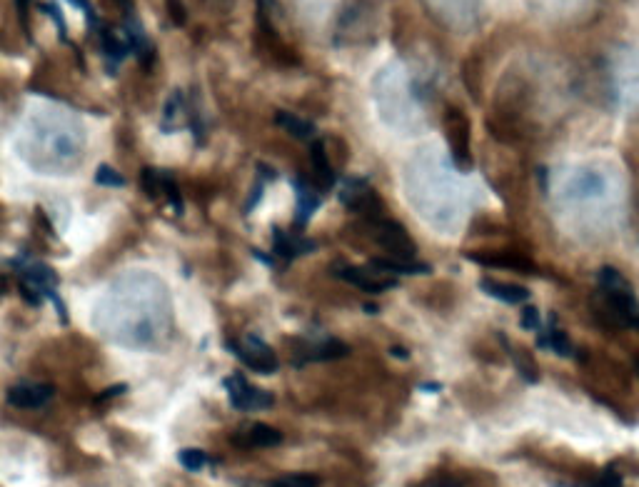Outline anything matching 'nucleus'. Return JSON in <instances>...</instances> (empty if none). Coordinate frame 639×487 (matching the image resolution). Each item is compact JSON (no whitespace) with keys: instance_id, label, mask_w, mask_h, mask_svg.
<instances>
[{"instance_id":"obj_1","label":"nucleus","mask_w":639,"mask_h":487,"mask_svg":"<svg viewBox=\"0 0 639 487\" xmlns=\"http://www.w3.org/2000/svg\"><path fill=\"white\" fill-rule=\"evenodd\" d=\"M597 315L602 323H610L615 328L639 330V300L630 280L615 268H602L597 273V295H595Z\"/></svg>"},{"instance_id":"obj_2","label":"nucleus","mask_w":639,"mask_h":487,"mask_svg":"<svg viewBox=\"0 0 639 487\" xmlns=\"http://www.w3.org/2000/svg\"><path fill=\"white\" fill-rule=\"evenodd\" d=\"M225 350L233 353L235 358L245 365V368H250L258 375H273L280 370V360L278 355H275V350L270 348L263 338H258V335L253 333L245 335L240 343L238 340H228V343H225Z\"/></svg>"},{"instance_id":"obj_3","label":"nucleus","mask_w":639,"mask_h":487,"mask_svg":"<svg viewBox=\"0 0 639 487\" xmlns=\"http://www.w3.org/2000/svg\"><path fill=\"white\" fill-rule=\"evenodd\" d=\"M223 388L228 393L230 405H233L238 413H263L275 405V395L268 390L258 388V385H250L243 378V373H230L223 378Z\"/></svg>"},{"instance_id":"obj_4","label":"nucleus","mask_w":639,"mask_h":487,"mask_svg":"<svg viewBox=\"0 0 639 487\" xmlns=\"http://www.w3.org/2000/svg\"><path fill=\"white\" fill-rule=\"evenodd\" d=\"M370 225H372V235H375V240L387 250V253H390V258H397V260L417 258V248L415 243H412L410 233H407L397 220L380 215V218L370 220Z\"/></svg>"},{"instance_id":"obj_5","label":"nucleus","mask_w":639,"mask_h":487,"mask_svg":"<svg viewBox=\"0 0 639 487\" xmlns=\"http://www.w3.org/2000/svg\"><path fill=\"white\" fill-rule=\"evenodd\" d=\"M350 353L342 340L337 338H322V340H295L293 343V365L303 368L308 363H330V360H340Z\"/></svg>"},{"instance_id":"obj_6","label":"nucleus","mask_w":639,"mask_h":487,"mask_svg":"<svg viewBox=\"0 0 639 487\" xmlns=\"http://www.w3.org/2000/svg\"><path fill=\"white\" fill-rule=\"evenodd\" d=\"M330 273L335 275V278L345 280V283L355 285V288L362 290V293H370V295L397 288V280L392 278V275L380 273V270L375 268H355V265L340 263V265H332Z\"/></svg>"},{"instance_id":"obj_7","label":"nucleus","mask_w":639,"mask_h":487,"mask_svg":"<svg viewBox=\"0 0 639 487\" xmlns=\"http://www.w3.org/2000/svg\"><path fill=\"white\" fill-rule=\"evenodd\" d=\"M447 135H450V148L455 155V163L462 170L472 168V155H470V125L462 110L452 108L447 113Z\"/></svg>"},{"instance_id":"obj_8","label":"nucleus","mask_w":639,"mask_h":487,"mask_svg":"<svg viewBox=\"0 0 639 487\" xmlns=\"http://www.w3.org/2000/svg\"><path fill=\"white\" fill-rule=\"evenodd\" d=\"M53 395H55L53 385L18 383V385H13V388H8L5 400H8V405H13V408L38 410V408H43V405H48Z\"/></svg>"},{"instance_id":"obj_9","label":"nucleus","mask_w":639,"mask_h":487,"mask_svg":"<svg viewBox=\"0 0 639 487\" xmlns=\"http://www.w3.org/2000/svg\"><path fill=\"white\" fill-rule=\"evenodd\" d=\"M290 185H293L295 190V228L303 230L305 225L310 223V218L318 213V208L322 205V195L313 185L305 183L303 178H293Z\"/></svg>"},{"instance_id":"obj_10","label":"nucleus","mask_w":639,"mask_h":487,"mask_svg":"<svg viewBox=\"0 0 639 487\" xmlns=\"http://www.w3.org/2000/svg\"><path fill=\"white\" fill-rule=\"evenodd\" d=\"M318 250V243L308 238H295L293 233H285L283 228L275 225L273 228V255L275 258L285 260V263H293L300 255H308Z\"/></svg>"},{"instance_id":"obj_11","label":"nucleus","mask_w":639,"mask_h":487,"mask_svg":"<svg viewBox=\"0 0 639 487\" xmlns=\"http://www.w3.org/2000/svg\"><path fill=\"white\" fill-rule=\"evenodd\" d=\"M537 345L545 350H552L560 358H572L575 355V345H572L570 335L560 328V320L555 313H550V318L545 320V328L537 333Z\"/></svg>"},{"instance_id":"obj_12","label":"nucleus","mask_w":639,"mask_h":487,"mask_svg":"<svg viewBox=\"0 0 639 487\" xmlns=\"http://www.w3.org/2000/svg\"><path fill=\"white\" fill-rule=\"evenodd\" d=\"M480 290L485 295H490L492 300H500V303H507V305H527L532 298L530 288H525V285L502 283V280H492V278L480 280Z\"/></svg>"},{"instance_id":"obj_13","label":"nucleus","mask_w":639,"mask_h":487,"mask_svg":"<svg viewBox=\"0 0 639 487\" xmlns=\"http://www.w3.org/2000/svg\"><path fill=\"white\" fill-rule=\"evenodd\" d=\"M235 440H238L240 445H245V448H278V445H283L285 438L278 428L255 423L250 425V428H245L243 433L235 435Z\"/></svg>"},{"instance_id":"obj_14","label":"nucleus","mask_w":639,"mask_h":487,"mask_svg":"<svg viewBox=\"0 0 639 487\" xmlns=\"http://www.w3.org/2000/svg\"><path fill=\"white\" fill-rule=\"evenodd\" d=\"M188 118V98L180 88H175L173 93L168 95L163 108V123H160V130L163 133H178L183 128V120Z\"/></svg>"},{"instance_id":"obj_15","label":"nucleus","mask_w":639,"mask_h":487,"mask_svg":"<svg viewBox=\"0 0 639 487\" xmlns=\"http://www.w3.org/2000/svg\"><path fill=\"white\" fill-rule=\"evenodd\" d=\"M370 268L380 270V273L385 275H392V278H397V275H427L430 273V265L422 263V260H397V258H372L370 260Z\"/></svg>"},{"instance_id":"obj_16","label":"nucleus","mask_w":639,"mask_h":487,"mask_svg":"<svg viewBox=\"0 0 639 487\" xmlns=\"http://www.w3.org/2000/svg\"><path fill=\"white\" fill-rule=\"evenodd\" d=\"M467 258H470L472 263L492 265V268H510V270H522V273H535L530 260L515 253H467Z\"/></svg>"},{"instance_id":"obj_17","label":"nucleus","mask_w":639,"mask_h":487,"mask_svg":"<svg viewBox=\"0 0 639 487\" xmlns=\"http://www.w3.org/2000/svg\"><path fill=\"white\" fill-rule=\"evenodd\" d=\"M275 123H278L280 128L285 130V133H290L293 138H298V140H310V138H315V133H318V128H315L313 120L300 118V115L288 113V110H278V113H275Z\"/></svg>"},{"instance_id":"obj_18","label":"nucleus","mask_w":639,"mask_h":487,"mask_svg":"<svg viewBox=\"0 0 639 487\" xmlns=\"http://www.w3.org/2000/svg\"><path fill=\"white\" fill-rule=\"evenodd\" d=\"M310 160H313V168H315V173H318L322 188L325 190L335 188L337 185L335 170H332L330 158H327V153H325V143H322L320 138H315L313 143H310Z\"/></svg>"},{"instance_id":"obj_19","label":"nucleus","mask_w":639,"mask_h":487,"mask_svg":"<svg viewBox=\"0 0 639 487\" xmlns=\"http://www.w3.org/2000/svg\"><path fill=\"white\" fill-rule=\"evenodd\" d=\"M502 340H505V348H507V353H510L512 363H515L520 378H525L527 383H537V380H540V373H537V368H535V363H532L530 355H527L525 350H520V353H517V350L512 348L510 343H507V338H502Z\"/></svg>"},{"instance_id":"obj_20","label":"nucleus","mask_w":639,"mask_h":487,"mask_svg":"<svg viewBox=\"0 0 639 487\" xmlns=\"http://www.w3.org/2000/svg\"><path fill=\"white\" fill-rule=\"evenodd\" d=\"M178 463H180V468H185L188 473H200V470L208 468L210 458H208V453L200 448H183L178 453Z\"/></svg>"},{"instance_id":"obj_21","label":"nucleus","mask_w":639,"mask_h":487,"mask_svg":"<svg viewBox=\"0 0 639 487\" xmlns=\"http://www.w3.org/2000/svg\"><path fill=\"white\" fill-rule=\"evenodd\" d=\"M38 8L43 10L45 15H50V20H53L55 28H58L60 40H63L65 45H70V48H75V45L70 43V38H68V25H65V15H63V10H60V5L55 3V0H43V3H40Z\"/></svg>"},{"instance_id":"obj_22","label":"nucleus","mask_w":639,"mask_h":487,"mask_svg":"<svg viewBox=\"0 0 639 487\" xmlns=\"http://www.w3.org/2000/svg\"><path fill=\"white\" fill-rule=\"evenodd\" d=\"M160 183H163V195L168 198V203L173 205L175 215H183L185 205H183V193H180L178 188V180H175L170 173H160Z\"/></svg>"},{"instance_id":"obj_23","label":"nucleus","mask_w":639,"mask_h":487,"mask_svg":"<svg viewBox=\"0 0 639 487\" xmlns=\"http://www.w3.org/2000/svg\"><path fill=\"white\" fill-rule=\"evenodd\" d=\"M70 5H73V8H78L80 13L85 15V20H88V30L93 35H98L100 30H103V20H100V15H98V10H95V5L90 3V0H68Z\"/></svg>"},{"instance_id":"obj_24","label":"nucleus","mask_w":639,"mask_h":487,"mask_svg":"<svg viewBox=\"0 0 639 487\" xmlns=\"http://www.w3.org/2000/svg\"><path fill=\"white\" fill-rule=\"evenodd\" d=\"M95 183H98L100 188H125L128 180H125L118 170L110 168V165H100V168L95 170Z\"/></svg>"},{"instance_id":"obj_25","label":"nucleus","mask_w":639,"mask_h":487,"mask_svg":"<svg viewBox=\"0 0 639 487\" xmlns=\"http://www.w3.org/2000/svg\"><path fill=\"white\" fill-rule=\"evenodd\" d=\"M268 487H320V478L318 475H283V478L273 480Z\"/></svg>"},{"instance_id":"obj_26","label":"nucleus","mask_w":639,"mask_h":487,"mask_svg":"<svg viewBox=\"0 0 639 487\" xmlns=\"http://www.w3.org/2000/svg\"><path fill=\"white\" fill-rule=\"evenodd\" d=\"M520 325L525 330H530V333H540L542 328H545V320H542V315H540V310L535 308V305H522V320H520Z\"/></svg>"},{"instance_id":"obj_27","label":"nucleus","mask_w":639,"mask_h":487,"mask_svg":"<svg viewBox=\"0 0 639 487\" xmlns=\"http://www.w3.org/2000/svg\"><path fill=\"white\" fill-rule=\"evenodd\" d=\"M143 188L153 200L163 195V183H160V173L155 168H143Z\"/></svg>"},{"instance_id":"obj_28","label":"nucleus","mask_w":639,"mask_h":487,"mask_svg":"<svg viewBox=\"0 0 639 487\" xmlns=\"http://www.w3.org/2000/svg\"><path fill=\"white\" fill-rule=\"evenodd\" d=\"M585 487H622V475L615 468H605L595 480H590Z\"/></svg>"},{"instance_id":"obj_29","label":"nucleus","mask_w":639,"mask_h":487,"mask_svg":"<svg viewBox=\"0 0 639 487\" xmlns=\"http://www.w3.org/2000/svg\"><path fill=\"white\" fill-rule=\"evenodd\" d=\"M265 185H268V180L260 178V175H258V178H255L253 190H250V195H248V203H245V208H243L245 215H250L255 208H258L260 200H263V195H265Z\"/></svg>"},{"instance_id":"obj_30","label":"nucleus","mask_w":639,"mask_h":487,"mask_svg":"<svg viewBox=\"0 0 639 487\" xmlns=\"http://www.w3.org/2000/svg\"><path fill=\"white\" fill-rule=\"evenodd\" d=\"M18 288H20V295H23L25 303H28V305H35V308H38V305L43 303V293H40V290L35 288V285H30V283H25V280H20Z\"/></svg>"},{"instance_id":"obj_31","label":"nucleus","mask_w":639,"mask_h":487,"mask_svg":"<svg viewBox=\"0 0 639 487\" xmlns=\"http://www.w3.org/2000/svg\"><path fill=\"white\" fill-rule=\"evenodd\" d=\"M15 10H18V20L23 33L30 38V28H28V10H30V0H15Z\"/></svg>"},{"instance_id":"obj_32","label":"nucleus","mask_w":639,"mask_h":487,"mask_svg":"<svg viewBox=\"0 0 639 487\" xmlns=\"http://www.w3.org/2000/svg\"><path fill=\"white\" fill-rule=\"evenodd\" d=\"M168 13H170V18L175 20V23L183 25V23H185V5H183V0H168Z\"/></svg>"},{"instance_id":"obj_33","label":"nucleus","mask_w":639,"mask_h":487,"mask_svg":"<svg viewBox=\"0 0 639 487\" xmlns=\"http://www.w3.org/2000/svg\"><path fill=\"white\" fill-rule=\"evenodd\" d=\"M115 8L120 10V18H128V15H135V5L133 0H113Z\"/></svg>"},{"instance_id":"obj_34","label":"nucleus","mask_w":639,"mask_h":487,"mask_svg":"<svg viewBox=\"0 0 639 487\" xmlns=\"http://www.w3.org/2000/svg\"><path fill=\"white\" fill-rule=\"evenodd\" d=\"M125 390H128V385H115V388L103 390V393L98 395V403H103V400H108V398H115V395H123Z\"/></svg>"},{"instance_id":"obj_35","label":"nucleus","mask_w":639,"mask_h":487,"mask_svg":"<svg viewBox=\"0 0 639 487\" xmlns=\"http://www.w3.org/2000/svg\"><path fill=\"white\" fill-rule=\"evenodd\" d=\"M420 487H462V485L450 478H437V480H427V483H422Z\"/></svg>"},{"instance_id":"obj_36","label":"nucleus","mask_w":639,"mask_h":487,"mask_svg":"<svg viewBox=\"0 0 639 487\" xmlns=\"http://www.w3.org/2000/svg\"><path fill=\"white\" fill-rule=\"evenodd\" d=\"M253 255H255V258H258L263 265H270V268H275V255H273V253L268 255V253H263V250L253 248Z\"/></svg>"},{"instance_id":"obj_37","label":"nucleus","mask_w":639,"mask_h":487,"mask_svg":"<svg viewBox=\"0 0 639 487\" xmlns=\"http://www.w3.org/2000/svg\"><path fill=\"white\" fill-rule=\"evenodd\" d=\"M390 353H392V355H400V358H407V353H405V350H400V348H392V350H390Z\"/></svg>"},{"instance_id":"obj_38","label":"nucleus","mask_w":639,"mask_h":487,"mask_svg":"<svg viewBox=\"0 0 639 487\" xmlns=\"http://www.w3.org/2000/svg\"><path fill=\"white\" fill-rule=\"evenodd\" d=\"M422 390H432L435 393V390H440V385H422Z\"/></svg>"},{"instance_id":"obj_39","label":"nucleus","mask_w":639,"mask_h":487,"mask_svg":"<svg viewBox=\"0 0 639 487\" xmlns=\"http://www.w3.org/2000/svg\"><path fill=\"white\" fill-rule=\"evenodd\" d=\"M637 373H639V358H637Z\"/></svg>"}]
</instances>
